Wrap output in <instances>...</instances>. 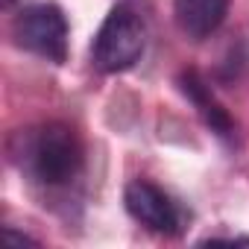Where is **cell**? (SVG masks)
<instances>
[{"label":"cell","mask_w":249,"mask_h":249,"mask_svg":"<svg viewBox=\"0 0 249 249\" xmlns=\"http://www.w3.org/2000/svg\"><path fill=\"white\" fill-rule=\"evenodd\" d=\"M150 41V12L141 0H120L111 6L106 21L100 24L94 44H91V62L103 73H120L129 71L147 50Z\"/></svg>","instance_id":"7a4b0ae2"},{"label":"cell","mask_w":249,"mask_h":249,"mask_svg":"<svg viewBox=\"0 0 249 249\" xmlns=\"http://www.w3.org/2000/svg\"><path fill=\"white\" fill-rule=\"evenodd\" d=\"M226 9L229 0H176V24L188 38L202 41L223 24Z\"/></svg>","instance_id":"8992f818"},{"label":"cell","mask_w":249,"mask_h":249,"mask_svg":"<svg viewBox=\"0 0 249 249\" xmlns=\"http://www.w3.org/2000/svg\"><path fill=\"white\" fill-rule=\"evenodd\" d=\"M123 202H126V211L135 223L147 226L156 234H179L182 231V211L179 205L153 182L147 179H135L126 185L123 191Z\"/></svg>","instance_id":"277c9868"},{"label":"cell","mask_w":249,"mask_h":249,"mask_svg":"<svg viewBox=\"0 0 249 249\" xmlns=\"http://www.w3.org/2000/svg\"><path fill=\"white\" fill-rule=\"evenodd\" d=\"M179 91L196 106V111H199V117L205 120V126L214 132V135H220V138H231L234 135V120L229 117V111L214 100V94H211V88H208V82L196 73V71H182L179 73Z\"/></svg>","instance_id":"5b68a950"},{"label":"cell","mask_w":249,"mask_h":249,"mask_svg":"<svg viewBox=\"0 0 249 249\" xmlns=\"http://www.w3.org/2000/svg\"><path fill=\"white\" fill-rule=\"evenodd\" d=\"M15 44L47 62L62 65L68 59V18L56 3H33L12 21Z\"/></svg>","instance_id":"3957f363"},{"label":"cell","mask_w":249,"mask_h":249,"mask_svg":"<svg viewBox=\"0 0 249 249\" xmlns=\"http://www.w3.org/2000/svg\"><path fill=\"white\" fill-rule=\"evenodd\" d=\"M3 237H6V240H12V243H36L33 237H27V234H18V231H12L9 226L3 229Z\"/></svg>","instance_id":"52a82bcc"},{"label":"cell","mask_w":249,"mask_h":249,"mask_svg":"<svg viewBox=\"0 0 249 249\" xmlns=\"http://www.w3.org/2000/svg\"><path fill=\"white\" fill-rule=\"evenodd\" d=\"M9 159L30 182L62 188L82 170V144L68 123H41L12 135Z\"/></svg>","instance_id":"6da1fadb"}]
</instances>
